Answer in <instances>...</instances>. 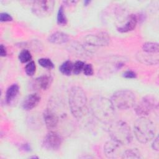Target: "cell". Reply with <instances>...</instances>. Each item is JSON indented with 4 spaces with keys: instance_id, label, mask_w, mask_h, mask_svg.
Listing matches in <instances>:
<instances>
[{
    "instance_id": "cell-12",
    "label": "cell",
    "mask_w": 159,
    "mask_h": 159,
    "mask_svg": "<svg viewBox=\"0 0 159 159\" xmlns=\"http://www.w3.org/2000/svg\"><path fill=\"white\" fill-rule=\"evenodd\" d=\"M40 101V96L37 93L28 95L23 101L22 107L24 110L29 111L35 107Z\"/></svg>"
},
{
    "instance_id": "cell-10",
    "label": "cell",
    "mask_w": 159,
    "mask_h": 159,
    "mask_svg": "<svg viewBox=\"0 0 159 159\" xmlns=\"http://www.w3.org/2000/svg\"><path fill=\"white\" fill-rule=\"evenodd\" d=\"M124 145L119 142L111 139L107 141L104 146V152L105 155L109 158H122L124 150H122Z\"/></svg>"
},
{
    "instance_id": "cell-27",
    "label": "cell",
    "mask_w": 159,
    "mask_h": 159,
    "mask_svg": "<svg viewBox=\"0 0 159 159\" xmlns=\"http://www.w3.org/2000/svg\"><path fill=\"white\" fill-rule=\"evenodd\" d=\"M1 22H8L12 20V16L6 12H2L0 14Z\"/></svg>"
},
{
    "instance_id": "cell-4",
    "label": "cell",
    "mask_w": 159,
    "mask_h": 159,
    "mask_svg": "<svg viewBox=\"0 0 159 159\" xmlns=\"http://www.w3.org/2000/svg\"><path fill=\"white\" fill-rule=\"evenodd\" d=\"M108 132L111 139L123 145L129 144L132 140L130 127L124 121H112L108 127Z\"/></svg>"
},
{
    "instance_id": "cell-25",
    "label": "cell",
    "mask_w": 159,
    "mask_h": 159,
    "mask_svg": "<svg viewBox=\"0 0 159 159\" xmlns=\"http://www.w3.org/2000/svg\"><path fill=\"white\" fill-rule=\"evenodd\" d=\"M85 63L83 61H77L73 64V72L75 75L80 74L84 68Z\"/></svg>"
},
{
    "instance_id": "cell-16",
    "label": "cell",
    "mask_w": 159,
    "mask_h": 159,
    "mask_svg": "<svg viewBox=\"0 0 159 159\" xmlns=\"http://www.w3.org/2000/svg\"><path fill=\"white\" fill-rule=\"evenodd\" d=\"M137 21H138V19L136 15L131 14L129 16V19L125 22V24L124 25L119 27L117 30L119 32L122 33L131 31L135 28L137 24Z\"/></svg>"
},
{
    "instance_id": "cell-29",
    "label": "cell",
    "mask_w": 159,
    "mask_h": 159,
    "mask_svg": "<svg viewBox=\"0 0 159 159\" xmlns=\"http://www.w3.org/2000/svg\"><path fill=\"white\" fill-rule=\"evenodd\" d=\"M152 148L154 150L158 151L159 145H158V136L156 138L154 137V140H153V142L152 144Z\"/></svg>"
},
{
    "instance_id": "cell-21",
    "label": "cell",
    "mask_w": 159,
    "mask_h": 159,
    "mask_svg": "<svg viewBox=\"0 0 159 159\" xmlns=\"http://www.w3.org/2000/svg\"><path fill=\"white\" fill-rule=\"evenodd\" d=\"M57 24L60 25H65L67 24V19L65 16L63 6H61L58 11Z\"/></svg>"
},
{
    "instance_id": "cell-30",
    "label": "cell",
    "mask_w": 159,
    "mask_h": 159,
    "mask_svg": "<svg viewBox=\"0 0 159 159\" xmlns=\"http://www.w3.org/2000/svg\"><path fill=\"white\" fill-rule=\"evenodd\" d=\"M0 54L1 57H5L7 55V51L5 47L3 45H1L0 47Z\"/></svg>"
},
{
    "instance_id": "cell-13",
    "label": "cell",
    "mask_w": 159,
    "mask_h": 159,
    "mask_svg": "<svg viewBox=\"0 0 159 159\" xmlns=\"http://www.w3.org/2000/svg\"><path fill=\"white\" fill-rule=\"evenodd\" d=\"M137 57L138 60L142 63L147 65H157L158 63V57L157 55L154 56V54L143 52V53L139 52L137 55Z\"/></svg>"
},
{
    "instance_id": "cell-14",
    "label": "cell",
    "mask_w": 159,
    "mask_h": 159,
    "mask_svg": "<svg viewBox=\"0 0 159 159\" xmlns=\"http://www.w3.org/2000/svg\"><path fill=\"white\" fill-rule=\"evenodd\" d=\"M69 36L62 32H55L52 34L48 38V42L55 44H63L69 41Z\"/></svg>"
},
{
    "instance_id": "cell-20",
    "label": "cell",
    "mask_w": 159,
    "mask_h": 159,
    "mask_svg": "<svg viewBox=\"0 0 159 159\" xmlns=\"http://www.w3.org/2000/svg\"><path fill=\"white\" fill-rule=\"evenodd\" d=\"M142 158L140 152L136 148H130L124 150L122 158Z\"/></svg>"
},
{
    "instance_id": "cell-3",
    "label": "cell",
    "mask_w": 159,
    "mask_h": 159,
    "mask_svg": "<svg viewBox=\"0 0 159 159\" xmlns=\"http://www.w3.org/2000/svg\"><path fill=\"white\" fill-rule=\"evenodd\" d=\"M134 133L139 142L147 143L154 139L156 127L155 124L146 117H140L134 123Z\"/></svg>"
},
{
    "instance_id": "cell-31",
    "label": "cell",
    "mask_w": 159,
    "mask_h": 159,
    "mask_svg": "<svg viewBox=\"0 0 159 159\" xmlns=\"http://www.w3.org/2000/svg\"><path fill=\"white\" fill-rule=\"evenodd\" d=\"M89 2H90V1H84V3H86L85 5H86L87 3H89Z\"/></svg>"
},
{
    "instance_id": "cell-23",
    "label": "cell",
    "mask_w": 159,
    "mask_h": 159,
    "mask_svg": "<svg viewBox=\"0 0 159 159\" xmlns=\"http://www.w3.org/2000/svg\"><path fill=\"white\" fill-rule=\"evenodd\" d=\"M38 63L41 66L47 69H52L54 68V65L53 62L49 58H40L38 60Z\"/></svg>"
},
{
    "instance_id": "cell-1",
    "label": "cell",
    "mask_w": 159,
    "mask_h": 159,
    "mask_svg": "<svg viewBox=\"0 0 159 159\" xmlns=\"http://www.w3.org/2000/svg\"><path fill=\"white\" fill-rule=\"evenodd\" d=\"M89 106L92 115L99 121L107 124L113 121L115 109L110 99L102 96H94L91 99Z\"/></svg>"
},
{
    "instance_id": "cell-18",
    "label": "cell",
    "mask_w": 159,
    "mask_h": 159,
    "mask_svg": "<svg viewBox=\"0 0 159 159\" xmlns=\"http://www.w3.org/2000/svg\"><path fill=\"white\" fill-rule=\"evenodd\" d=\"M142 50L148 53L158 54L159 52V45L157 42H146L142 46Z\"/></svg>"
},
{
    "instance_id": "cell-8",
    "label": "cell",
    "mask_w": 159,
    "mask_h": 159,
    "mask_svg": "<svg viewBox=\"0 0 159 159\" xmlns=\"http://www.w3.org/2000/svg\"><path fill=\"white\" fill-rule=\"evenodd\" d=\"M110 37L105 32H100L93 34H88L84 37V42L89 45L104 47L110 42Z\"/></svg>"
},
{
    "instance_id": "cell-19",
    "label": "cell",
    "mask_w": 159,
    "mask_h": 159,
    "mask_svg": "<svg viewBox=\"0 0 159 159\" xmlns=\"http://www.w3.org/2000/svg\"><path fill=\"white\" fill-rule=\"evenodd\" d=\"M73 68V64L71 61L67 60L63 62L60 66L59 70L60 72L66 76H69L71 74Z\"/></svg>"
},
{
    "instance_id": "cell-17",
    "label": "cell",
    "mask_w": 159,
    "mask_h": 159,
    "mask_svg": "<svg viewBox=\"0 0 159 159\" xmlns=\"http://www.w3.org/2000/svg\"><path fill=\"white\" fill-rule=\"evenodd\" d=\"M19 92V87L17 84H12L11 85L6 93V101L7 104H10L17 97Z\"/></svg>"
},
{
    "instance_id": "cell-15",
    "label": "cell",
    "mask_w": 159,
    "mask_h": 159,
    "mask_svg": "<svg viewBox=\"0 0 159 159\" xmlns=\"http://www.w3.org/2000/svg\"><path fill=\"white\" fill-rule=\"evenodd\" d=\"M52 77L48 75H43L35 80L34 85L41 89L47 90L51 85Z\"/></svg>"
},
{
    "instance_id": "cell-2",
    "label": "cell",
    "mask_w": 159,
    "mask_h": 159,
    "mask_svg": "<svg viewBox=\"0 0 159 159\" xmlns=\"http://www.w3.org/2000/svg\"><path fill=\"white\" fill-rule=\"evenodd\" d=\"M87 97L83 89L78 86L70 88L68 93V103L72 115L77 119L83 117L87 110Z\"/></svg>"
},
{
    "instance_id": "cell-28",
    "label": "cell",
    "mask_w": 159,
    "mask_h": 159,
    "mask_svg": "<svg viewBox=\"0 0 159 159\" xmlns=\"http://www.w3.org/2000/svg\"><path fill=\"white\" fill-rule=\"evenodd\" d=\"M123 76L125 78H135L137 77V74L133 71L128 70L123 73Z\"/></svg>"
},
{
    "instance_id": "cell-6",
    "label": "cell",
    "mask_w": 159,
    "mask_h": 159,
    "mask_svg": "<svg viewBox=\"0 0 159 159\" xmlns=\"http://www.w3.org/2000/svg\"><path fill=\"white\" fill-rule=\"evenodd\" d=\"M135 106V112L139 117L148 116L158 107L157 99L151 95H147L143 97Z\"/></svg>"
},
{
    "instance_id": "cell-5",
    "label": "cell",
    "mask_w": 159,
    "mask_h": 159,
    "mask_svg": "<svg viewBox=\"0 0 159 159\" xmlns=\"http://www.w3.org/2000/svg\"><path fill=\"white\" fill-rule=\"evenodd\" d=\"M110 101L115 109L126 110L135 106L136 96L132 91L123 89L114 93Z\"/></svg>"
},
{
    "instance_id": "cell-26",
    "label": "cell",
    "mask_w": 159,
    "mask_h": 159,
    "mask_svg": "<svg viewBox=\"0 0 159 159\" xmlns=\"http://www.w3.org/2000/svg\"><path fill=\"white\" fill-rule=\"evenodd\" d=\"M84 74L86 76H91L93 74V68L91 64H85L83 70Z\"/></svg>"
},
{
    "instance_id": "cell-7",
    "label": "cell",
    "mask_w": 159,
    "mask_h": 159,
    "mask_svg": "<svg viewBox=\"0 0 159 159\" xmlns=\"http://www.w3.org/2000/svg\"><path fill=\"white\" fill-rule=\"evenodd\" d=\"M54 1L50 0H39L33 2L32 11L39 17H45L51 14L54 7Z\"/></svg>"
},
{
    "instance_id": "cell-9",
    "label": "cell",
    "mask_w": 159,
    "mask_h": 159,
    "mask_svg": "<svg viewBox=\"0 0 159 159\" xmlns=\"http://www.w3.org/2000/svg\"><path fill=\"white\" fill-rule=\"evenodd\" d=\"M61 143L62 139L60 135L55 132L50 131L43 140L42 147L47 150L57 151L60 148Z\"/></svg>"
},
{
    "instance_id": "cell-22",
    "label": "cell",
    "mask_w": 159,
    "mask_h": 159,
    "mask_svg": "<svg viewBox=\"0 0 159 159\" xmlns=\"http://www.w3.org/2000/svg\"><path fill=\"white\" fill-rule=\"evenodd\" d=\"M19 60L22 63H26L32 59L30 52L26 49L22 50L19 54Z\"/></svg>"
},
{
    "instance_id": "cell-11",
    "label": "cell",
    "mask_w": 159,
    "mask_h": 159,
    "mask_svg": "<svg viewBox=\"0 0 159 159\" xmlns=\"http://www.w3.org/2000/svg\"><path fill=\"white\" fill-rule=\"evenodd\" d=\"M43 116L46 127L48 129H53L57 127L59 118L58 114L52 109L50 107L46 109Z\"/></svg>"
},
{
    "instance_id": "cell-24",
    "label": "cell",
    "mask_w": 159,
    "mask_h": 159,
    "mask_svg": "<svg viewBox=\"0 0 159 159\" xmlns=\"http://www.w3.org/2000/svg\"><path fill=\"white\" fill-rule=\"evenodd\" d=\"M36 65L34 61H31L28 63L25 68V71L28 76H33L35 73Z\"/></svg>"
}]
</instances>
